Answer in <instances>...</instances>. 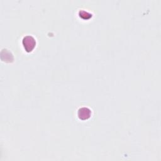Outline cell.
I'll return each mask as SVG.
<instances>
[{"mask_svg":"<svg viewBox=\"0 0 161 161\" xmlns=\"http://www.w3.org/2000/svg\"><path fill=\"white\" fill-rule=\"evenodd\" d=\"M77 115L79 119L82 120L87 119L88 118H90L91 115V111L89 108L87 107H82L79 109Z\"/></svg>","mask_w":161,"mask_h":161,"instance_id":"2","label":"cell"},{"mask_svg":"<svg viewBox=\"0 0 161 161\" xmlns=\"http://www.w3.org/2000/svg\"><path fill=\"white\" fill-rule=\"evenodd\" d=\"M79 16H80V17H81L83 19H87L90 18L92 16V14L91 13L87 12V11L82 10V11H79Z\"/></svg>","mask_w":161,"mask_h":161,"instance_id":"3","label":"cell"},{"mask_svg":"<svg viewBox=\"0 0 161 161\" xmlns=\"http://www.w3.org/2000/svg\"><path fill=\"white\" fill-rule=\"evenodd\" d=\"M22 44L24 49L27 52H31L36 46V40L33 36L26 35L23 38Z\"/></svg>","mask_w":161,"mask_h":161,"instance_id":"1","label":"cell"}]
</instances>
